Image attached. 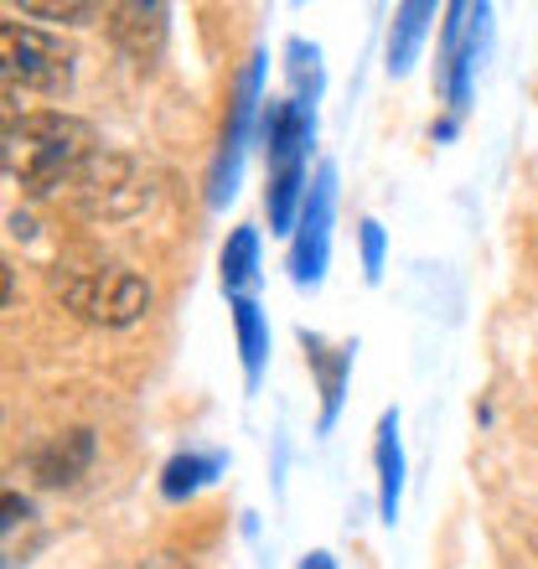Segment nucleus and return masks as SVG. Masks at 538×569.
I'll return each instance as SVG.
<instances>
[{
	"label": "nucleus",
	"instance_id": "2eb2a0df",
	"mask_svg": "<svg viewBox=\"0 0 538 569\" xmlns=\"http://www.w3.org/2000/svg\"><path fill=\"white\" fill-rule=\"evenodd\" d=\"M93 461V435L89 430H68L58 435L47 450H37V477L47 481V487H68V481H78L83 471H89Z\"/></svg>",
	"mask_w": 538,
	"mask_h": 569
},
{
	"label": "nucleus",
	"instance_id": "39448f33",
	"mask_svg": "<svg viewBox=\"0 0 538 569\" xmlns=\"http://www.w3.org/2000/svg\"><path fill=\"white\" fill-rule=\"evenodd\" d=\"M487 6H446V37H440V68H435V83H440V99L450 109V124L471 109V89H477V58L481 42H487Z\"/></svg>",
	"mask_w": 538,
	"mask_h": 569
},
{
	"label": "nucleus",
	"instance_id": "f3484780",
	"mask_svg": "<svg viewBox=\"0 0 538 569\" xmlns=\"http://www.w3.org/2000/svg\"><path fill=\"white\" fill-rule=\"evenodd\" d=\"M285 58H290V78H296V93H290V99L311 109L316 99H321V52L296 37V42L285 47Z\"/></svg>",
	"mask_w": 538,
	"mask_h": 569
},
{
	"label": "nucleus",
	"instance_id": "ddd939ff",
	"mask_svg": "<svg viewBox=\"0 0 538 569\" xmlns=\"http://www.w3.org/2000/svg\"><path fill=\"white\" fill-rule=\"evenodd\" d=\"M109 31H114V42L146 62L166 42V6H120V11H109Z\"/></svg>",
	"mask_w": 538,
	"mask_h": 569
},
{
	"label": "nucleus",
	"instance_id": "a211bd4d",
	"mask_svg": "<svg viewBox=\"0 0 538 569\" xmlns=\"http://www.w3.org/2000/svg\"><path fill=\"white\" fill-rule=\"evenodd\" d=\"M358 243H362V274H368V280H378V274H383V223L362 218V223H358Z\"/></svg>",
	"mask_w": 538,
	"mask_h": 569
},
{
	"label": "nucleus",
	"instance_id": "6ab92c4d",
	"mask_svg": "<svg viewBox=\"0 0 538 569\" xmlns=\"http://www.w3.org/2000/svg\"><path fill=\"white\" fill-rule=\"evenodd\" d=\"M27 16H47V21H73V27H83V21H93V16H104L99 6H42V0H31Z\"/></svg>",
	"mask_w": 538,
	"mask_h": 569
},
{
	"label": "nucleus",
	"instance_id": "9d476101",
	"mask_svg": "<svg viewBox=\"0 0 538 569\" xmlns=\"http://www.w3.org/2000/svg\"><path fill=\"white\" fill-rule=\"evenodd\" d=\"M373 466H378V512L383 523L399 518V497H404V446H399V415L378 420V446H373Z\"/></svg>",
	"mask_w": 538,
	"mask_h": 569
},
{
	"label": "nucleus",
	"instance_id": "5701e85b",
	"mask_svg": "<svg viewBox=\"0 0 538 569\" xmlns=\"http://www.w3.org/2000/svg\"><path fill=\"white\" fill-rule=\"evenodd\" d=\"M6 114H16V104L6 99V93H0V120H6Z\"/></svg>",
	"mask_w": 538,
	"mask_h": 569
},
{
	"label": "nucleus",
	"instance_id": "20e7f679",
	"mask_svg": "<svg viewBox=\"0 0 538 569\" xmlns=\"http://www.w3.org/2000/svg\"><path fill=\"white\" fill-rule=\"evenodd\" d=\"M0 78L21 83V89H37V93H68V83H73V52L52 31H37L27 21L0 16Z\"/></svg>",
	"mask_w": 538,
	"mask_h": 569
},
{
	"label": "nucleus",
	"instance_id": "4468645a",
	"mask_svg": "<svg viewBox=\"0 0 538 569\" xmlns=\"http://www.w3.org/2000/svg\"><path fill=\"white\" fill-rule=\"evenodd\" d=\"M435 27V6L430 0H409V6H399L393 11V31H389V73L404 78L409 68H415L419 58V42L430 37Z\"/></svg>",
	"mask_w": 538,
	"mask_h": 569
},
{
	"label": "nucleus",
	"instance_id": "f8f14e48",
	"mask_svg": "<svg viewBox=\"0 0 538 569\" xmlns=\"http://www.w3.org/2000/svg\"><path fill=\"white\" fill-rule=\"evenodd\" d=\"M228 456L223 450H181V456H171L161 471V492L171 497V502H187L192 492H202L208 481L223 477Z\"/></svg>",
	"mask_w": 538,
	"mask_h": 569
},
{
	"label": "nucleus",
	"instance_id": "f257e3e1",
	"mask_svg": "<svg viewBox=\"0 0 538 569\" xmlns=\"http://www.w3.org/2000/svg\"><path fill=\"white\" fill-rule=\"evenodd\" d=\"M93 130L58 109H16L0 120V177L27 192H62L93 156Z\"/></svg>",
	"mask_w": 538,
	"mask_h": 569
},
{
	"label": "nucleus",
	"instance_id": "6e6552de",
	"mask_svg": "<svg viewBox=\"0 0 538 569\" xmlns=\"http://www.w3.org/2000/svg\"><path fill=\"white\" fill-rule=\"evenodd\" d=\"M68 192L83 212L93 218H120V212H134L146 202V187L134 177V166L124 156H104V150H93L89 161L78 166V177L68 181Z\"/></svg>",
	"mask_w": 538,
	"mask_h": 569
},
{
	"label": "nucleus",
	"instance_id": "dca6fc26",
	"mask_svg": "<svg viewBox=\"0 0 538 569\" xmlns=\"http://www.w3.org/2000/svg\"><path fill=\"white\" fill-rule=\"evenodd\" d=\"M259 280V228H233L223 243V290L228 300L249 296V284Z\"/></svg>",
	"mask_w": 538,
	"mask_h": 569
},
{
	"label": "nucleus",
	"instance_id": "b1692460",
	"mask_svg": "<svg viewBox=\"0 0 538 569\" xmlns=\"http://www.w3.org/2000/svg\"><path fill=\"white\" fill-rule=\"evenodd\" d=\"M0 569H21V565H16V559H0Z\"/></svg>",
	"mask_w": 538,
	"mask_h": 569
},
{
	"label": "nucleus",
	"instance_id": "9b49d317",
	"mask_svg": "<svg viewBox=\"0 0 538 569\" xmlns=\"http://www.w3.org/2000/svg\"><path fill=\"white\" fill-rule=\"evenodd\" d=\"M233 337H239V358H243V383L259 389L269 362V321L259 311L255 296H233Z\"/></svg>",
	"mask_w": 538,
	"mask_h": 569
},
{
	"label": "nucleus",
	"instance_id": "1a4fd4ad",
	"mask_svg": "<svg viewBox=\"0 0 538 569\" xmlns=\"http://www.w3.org/2000/svg\"><path fill=\"white\" fill-rule=\"evenodd\" d=\"M300 342H306V362L316 368V383H321V430H331L342 415L347 373H352V342H327L311 331H300Z\"/></svg>",
	"mask_w": 538,
	"mask_h": 569
},
{
	"label": "nucleus",
	"instance_id": "aec40b11",
	"mask_svg": "<svg viewBox=\"0 0 538 569\" xmlns=\"http://www.w3.org/2000/svg\"><path fill=\"white\" fill-rule=\"evenodd\" d=\"M31 518V502L21 492H0V533H11V528H21Z\"/></svg>",
	"mask_w": 538,
	"mask_h": 569
},
{
	"label": "nucleus",
	"instance_id": "412c9836",
	"mask_svg": "<svg viewBox=\"0 0 538 569\" xmlns=\"http://www.w3.org/2000/svg\"><path fill=\"white\" fill-rule=\"evenodd\" d=\"M300 569H337V559H331V555H321V549H316V555H306V559H300Z\"/></svg>",
	"mask_w": 538,
	"mask_h": 569
},
{
	"label": "nucleus",
	"instance_id": "423d86ee",
	"mask_svg": "<svg viewBox=\"0 0 538 569\" xmlns=\"http://www.w3.org/2000/svg\"><path fill=\"white\" fill-rule=\"evenodd\" d=\"M259 109H265V52L243 62L233 104H228V130H223V150L212 161V208H228L239 192V171H243V150L259 136Z\"/></svg>",
	"mask_w": 538,
	"mask_h": 569
},
{
	"label": "nucleus",
	"instance_id": "0eeeda50",
	"mask_svg": "<svg viewBox=\"0 0 538 569\" xmlns=\"http://www.w3.org/2000/svg\"><path fill=\"white\" fill-rule=\"evenodd\" d=\"M331 208H337V166L321 161L316 181L306 187L300 218L290 228V280L300 290H316L327 280V259H331Z\"/></svg>",
	"mask_w": 538,
	"mask_h": 569
},
{
	"label": "nucleus",
	"instance_id": "4be33fe9",
	"mask_svg": "<svg viewBox=\"0 0 538 569\" xmlns=\"http://www.w3.org/2000/svg\"><path fill=\"white\" fill-rule=\"evenodd\" d=\"M16 296V280H11V270H6V259H0V306Z\"/></svg>",
	"mask_w": 538,
	"mask_h": 569
},
{
	"label": "nucleus",
	"instance_id": "7ed1b4c3",
	"mask_svg": "<svg viewBox=\"0 0 538 569\" xmlns=\"http://www.w3.org/2000/svg\"><path fill=\"white\" fill-rule=\"evenodd\" d=\"M58 296L68 311H78L93 327H130V321H140L150 311V284L134 270H120V264L62 274Z\"/></svg>",
	"mask_w": 538,
	"mask_h": 569
},
{
	"label": "nucleus",
	"instance_id": "f03ea898",
	"mask_svg": "<svg viewBox=\"0 0 538 569\" xmlns=\"http://www.w3.org/2000/svg\"><path fill=\"white\" fill-rule=\"evenodd\" d=\"M259 140H265V156H269V228L275 233H290L300 218V202H306V156H311V140H316V114L296 99H265L259 109Z\"/></svg>",
	"mask_w": 538,
	"mask_h": 569
}]
</instances>
